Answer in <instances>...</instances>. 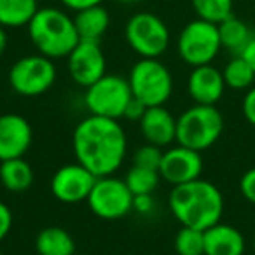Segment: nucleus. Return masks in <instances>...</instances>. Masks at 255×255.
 <instances>
[{"label":"nucleus","instance_id":"f257e3e1","mask_svg":"<svg viewBox=\"0 0 255 255\" xmlns=\"http://www.w3.org/2000/svg\"><path fill=\"white\" fill-rule=\"evenodd\" d=\"M72 147L77 163L98 178L114 175L121 168L126 157L128 138L117 119L89 114L75 126Z\"/></svg>","mask_w":255,"mask_h":255},{"label":"nucleus","instance_id":"f03ea898","mask_svg":"<svg viewBox=\"0 0 255 255\" xmlns=\"http://www.w3.org/2000/svg\"><path fill=\"white\" fill-rule=\"evenodd\" d=\"M170 212L180 226L206 231L220 222L224 213V196L215 184L203 178L175 185L168 198Z\"/></svg>","mask_w":255,"mask_h":255},{"label":"nucleus","instance_id":"7ed1b4c3","mask_svg":"<svg viewBox=\"0 0 255 255\" xmlns=\"http://www.w3.org/2000/svg\"><path fill=\"white\" fill-rule=\"evenodd\" d=\"M28 35L39 54L60 60L79 44L74 18L56 7H40L28 23Z\"/></svg>","mask_w":255,"mask_h":255},{"label":"nucleus","instance_id":"20e7f679","mask_svg":"<svg viewBox=\"0 0 255 255\" xmlns=\"http://www.w3.org/2000/svg\"><path fill=\"white\" fill-rule=\"evenodd\" d=\"M224 131V117L215 105L194 103L177 117V143L198 152L219 142Z\"/></svg>","mask_w":255,"mask_h":255},{"label":"nucleus","instance_id":"39448f33","mask_svg":"<svg viewBox=\"0 0 255 255\" xmlns=\"http://www.w3.org/2000/svg\"><path fill=\"white\" fill-rule=\"evenodd\" d=\"M128 82L133 96L147 107L164 105L173 93V75L159 58H140L129 70Z\"/></svg>","mask_w":255,"mask_h":255},{"label":"nucleus","instance_id":"423d86ee","mask_svg":"<svg viewBox=\"0 0 255 255\" xmlns=\"http://www.w3.org/2000/svg\"><path fill=\"white\" fill-rule=\"evenodd\" d=\"M177 49L182 61L189 67L210 65L222 49L219 26L199 18L192 19L182 28L177 40Z\"/></svg>","mask_w":255,"mask_h":255},{"label":"nucleus","instance_id":"0eeeda50","mask_svg":"<svg viewBox=\"0 0 255 255\" xmlns=\"http://www.w3.org/2000/svg\"><path fill=\"white\" fill-rule=\"evenodd\" d=\"M133 93L128 79L117 74H105L95 84L88 86L84 93L86 109L91 116L123 119L128 103L131 102Z\"/></svg>","mask_w":255,"mask_h":255},{"label":"nucleus","instance_id":"6e6552de","mask_svg":"<svg viewBox=\"0 0 255 255\" xmlns=\"http://www.w3.org/2000/svg\"><path fill=\"white\" fill-rule=\"evenodd\" d=\"M128 46L140 58H159L170 46V30L159 16L136 12L128 19L124 28Z\"/></svg>","mask_w":255,"mask_h":255},{"label":"nucleus","instance_id":"1a4fd4ad","mask_svg":"<svg viewBox=\"0 0 255 255\" xmlns=\"http://www.w3.org/2000/svg\"><path fill=\"white\" fill-rule=\"evenodd\" d=\"M56 82V67L44 54H28L14 61L9 70L12 91L26 98H35L47 93Z\"/></svg>","mask_w":255,"mask_h":255},{"label":"nucleus","instance_id":"9d476101","mask_svg":"<svg viewBox=\"0 0 255 255\" xmlns=\"http://www.w3.org/2000/svg\"><path fill=\"white\" fill-rule=\"evenodd\" d=\"M133 201L135 196L128 189L124 178H117L114 175L96 178L86 199L93 215L103 220L124 219L133 210Z\"/></svg>","mask_w":255,"mask_h":255},{"label":"nucleus","instance_id":"9b49d317","mask_svg":"<svg viewBox=\"0 0 255 255\" xmlns=\"http://www.w3.org/2000/svg\"><path fill=\"white\" fill-rule=\"evenodd\" d=\"M68 74L81 88L95 84L107 74V61L102 47L95 40H79L77 46L67 56Z\"/></svg>","mask_w":255,"mask_h":255},{"label":"nucleus","instance_id":"f8f14e48","mask_svg":"<svg viewBox=\"0 0 255 255\" xmlns=\"http://www.w3.org/2000/svg\"><path fill=\"white\" fill-rule=\"evenodd\" d=\"M95 182L96 177L81 163L65 164L51 178V192L65 205H77L88 199Z\"/></svg>","mask_w":255,"mask_h":255},{"label":"nucleus","instance_id":"ddd939ff","mask_svg":"<svg viewBox=\"0 0 255 255\" xmlns=\"http://www.w3.org/2000/svg\"><path fill=\"white\" fill-rule=\"evenodd\" d=\"M201 173L203 157L198 150L177 143L175 147H168L163 152V159L159 164L161 180H166L173 187L201 178Z\"/></svg>","mask_w":255,"mask_h":255},{"label":"nucleus","instance_id":"4468645a","mask_svg":"<svg viewBox=\"0 0 255 255\" xmlns=\"http://www.w3.org/2000/svg\"><path fill=\"white\" fill-rule=\"evenodd\" d=\"M33 142V129L19 114L0 116V161L23 157Z\"/></svg>","mask_w":255,"mask_h":255},{"label":"nucleus","instance_id":"2eb2a0df","mask_svg":"<svg viewBox=\"0 0 255 255\" xmlns=\"http://www.w3.org/2000/svg\"><path fill=\"white\" fill-rule=\"evenodd\" d=\"M226 91L222 70L212 63L194 67L187 79V93L194 103L199 105H217Z\"/></svg>","mask_w":255,"mask_h":255},{"label":"nucleus","instance_id":"dca6fc26","mask_svg":"<svg viewBox=\"0 0 255 255\" xmlns=\"http://www.w3.org/2000/svg\"><path fill=\"white\" fill-rule=\"evenodd\" d=\"M138 124L147 143L163 149L177 142V117L164 105L149 107Z\"/></svg>","mask_w":255,"mask_h":255},{"label":"nucleus","instance_id":"f3484780","mask_svg":"<svg viewBox=\"0 0 255 255\" xmlns=\"http://www.w3.org/2000/svg\"><path fill=\"white\" fill-rule=\"evenodd\" d=\"M245 250V236L234 226L219 222L205 231V255H243Z\"/></svg>","mask_w":255,"mask_h":255},{"label":"nucleus","instance_id":"a211bd4d","mask_svg":"<svg viewBox=\"0 0 255 255\" xmlns=\"http://www.w3.org/2000/svg\"><path fill=\"white\" fill-rule=\"evenodd\" d=\"M75 28H77L81 40H95L98 42L110 26V14L103 5H93V7L82 9L74 18Z\"/></svg>","mask_w":255,"mask_h":255},{"label":"nucleus","instance_id":"6ab92c4d","mask_svg":"<svg viewBox=\"0 0 255 255\" xmlns=\"http://www.w3.org/2000/svg\"><path fill=\"white\" fill-rule=\"evenodd\" d=\"M35 250L39 255H75V241L67 229L49 226L37 234Z\"/></svg>","mask_w":255,"mask_h":255},{"label":"nucleus","instance_id":"aec40b11","mask_svg":"<svg viewBox=\"0 0 255 255\" xmlns=\"http://www.w3.org/2000/svg\"><path fill=\"white\" fill-rule=\"evenodd\" d=\"M0 184L9 192H25L33 184V168L23 157L0 161Z\"/></svg>","mask_w":255,"mask_h":255},{"label":"nucleus","instance_id":"412c9836","mask_svg":"<svg viewBox=\"0 0 255 255\" xmlns=\"http://www.w3.org/2000/svg\"><path fill=\"white\" fill-rule=\"evenodd\" d=\"M39 11L37 0H0V26L21 28L28 26Z\"/></svg>","mask_w":255,"mask_h":255},{"label":"nucleus","instance_id":"4be33fe9","mask_svg":"<svg viewBox=\"0 0 255 255\" xmlns=\"http://www.w3.org/2000/svg\"><path fill=\"white\" fill-rule=\"evenodd\" d=\"M219 26V35H220V44L222 49L229 51L233 54H241V51L247 47V44L250 42V39L254 37L250 26L243 21V19L231 16V18L224 19Z\"/></svg>","mask_w":255,"mask_h":255},{"label":"nucleus","instance_id":"5701e85b","mask_svg":"<svg viewBox=\"0 0 255 255\" xmlns=\"http://www.w3.org/2000/svg\"><path fill=\"white\" fill-rule=\"evenodd\" d=\"M226 88L233 91H248L255 84V72L241 54H234L222 70Z\"/></svg>","mask_w":255,"mask_h":255},{"label":"nucleus","instance_id":"b1692460","mask_svg":"<svg viewBox=\"0 0 255 255\" xmlns=\"http://www.w3.org/2000/svg\"><path fill=\"white\" fill-rule=\"evenodd\" d=\"M128 189L131 191L133 196H152L157 191L161 182V175L157 170H149V168L135 166L133 164L128 170L124 177Z\"/></svg>","mask_w":255,"mask_h":255},{"label":"nucleus","instance_id":"393cba45","mask_svg":"<svg viewBox=\"0 0 255 255\" xmlns=\"http://www.w3.org/2000/svg\"><path fill=\"white\" fill-rule=\"evenodd\" d=\"M191 2L196 16L213 25H220L224 19L233 16L234 0H191Z\"/></svg>","mask_w":255,"mask_h":255},{"label":"nucleus","instance_id":"a878e982","mask_svg":"<svg viewBox=\"0 0 255 255\" xmlns=\"http://www.w3.org/2000/svg\"><path fill=\"white\" fill-rule=\"evenodd\" d=\"M173 247L177 255H205V231L182 226L175 234Z\"/></svg>","mask_w":255,"mask_h":255},{"label":"nucleus","instance_id":"bb28decb","mask_svg":"<svg viewBox=\"0 0 255 255\" xmlns=\"http://www.w3.org/2000/svg\"><path fill=\"white\" fill-rule=\"evenodd\" d=\"M164 150L152 143H145L140 149H136V152L133 154V164L135 166L149 168V170H157L159 171V164L163 159Z\"/></svg>","mask_w":255,"mask_h":255},{"label":"nucleus","instance_id":"cd10ccee","mask_svg":"<svg viewBox=\"0 0 255 255\" xmlns=\"http://www.w3.org/2000/svg\"><path fill=\"white\" fill-rule=\"evenodd\" d=\"M240 191L250 205H255V168H250L241 175Z\"/></svg>","mask_w":255,"mask_h":255},{"label":"nucleus","instance_id":"c85d7f7f","mask_svg":"<svg viewBox=\"0 0 255 255\" xmlns=\"http://www.w3.org/2000/svg\"><path fill=\"white\" fill-rule=\"evenodd\" d=\"M147 109H149V107H147L145 103L140 102L138 98H135V96H133L131 102L128 103L126 110H124L123 119L133 121V123H140V119L143 117V114H145V110H147Z\"/></svg>","mask_w":255,"mask_h":255},{"label":"nucleus","instance_id":"c756f323","mask_svg":"<svg viewBox=\"0 0 255 255\" xmlns=\"http://www.w3.org/2000/svg\"><path fill=\"white\" fill-rule=\"evenodd\" d=\"M241 112H243L245 119L255 128V84L245 93L243 103H241Z\"/></svg>","mask_w":255,"mask_h":255},{"label":"nucleus","instance_id":"7c9ffc66","mask_svg":"<svg viewBox=\"0 0 255 255\" xmlns=\"http://www.w3.org/2000/svg\"><path fill=\"white\" fill-rule=\"evenodd\" d=\"M12 229V212L5 203L0 201V241L5 240Z\"/></svg>","mask_w":255,"mask_h":255},{"label":"nucleus","instance_id":"2f4dec72","mask_svg":"<svg viewBox=\"0 0 255 255\" xmlns=\"http://www.w3.org/2000/svg\"><path fill=\"white\" fill-rule=\"evenodd\" d=\"M103 0H61V4L70 11H82V9L93 7V5H102Z\"/></svg>","mask_w":255,"mask_h":255},{"label":"nucleus","instance_id":"473e14b6","mask_svg":"<svg viewBox=\"0 0 255 255\" xmlns=\"http://www.w3.org/2000/svg\"><path fill=\"white\" fill-rule=\"evenodd\" d=\"M154 208V199L152 196H135L133 201V210L140 213H149Z\"/></svg>","mask_w":255,"mask_h":255},{"label":"nucleus","instance_id":"72a5a7b5","mask_svg":"<svg viewBox=\"0 0 255 255\" xmlns=\"http://www.w3.org/2000/svg\"><path fill=\"white\" fill-rule=\"evenodd\" d=\"M241 56L247 60V63L252 67V70L255 72V35L250 39V42L247 44L243 51H241Z\"/></svg>","mask_w":255,"mask_h":255},{"label":"nucleus","instance_id":"f704fd0d","mask_svg":"<svg viewBox=\"0 0 255 255\" xmlns=\"http://www.w3.org/2000/svg\"><path fill=\"white\" fill-rule=\"evenodd\" d=\"M7 42H9L7 32H5L4 26H0V56H2V54L5 53V49H7Z\"/></svg>","mask_w":255,"mask_h":255},{"label":"nucleus","instance_id":"c9c22d12","mask_svg":"<svg viewBox=\"0 0 255 255\" xmlns=\"http://www.w3.org/2000/svg\"><path fill=\"white\" fill-rule=\"evenodd\" d=\"M119 4H133V2H138V0H116Z\"/></svg>","mask_w":255,"mask_h":255},{"label":"nucleus","instance_id":"e433bc0d","mask_svg":"<svg viewBox=\"0 0 255 255\" xmlns=\"http://www.w3.org/2000/svg\"><path fill=\"white\" fill-rule=\"evenodd\" d=\"M252 245H254V250H255V236H254V241H252Z\"/></svg>","mask_w":255,"mask_h":255},{"label":"nucleus","instance_id":"4c0bfd02","mask_svg":"<svg viewBox=\"0 0 255 255\" xmlns=\"http://www.w3.org/2000/svg\"><path fill=\"white\" fill-rule=\"evenodd\" d=\"M75 255H77V254H75Z\"/></svg>","mask_w":255,"mask_h":255}]
</instances>
